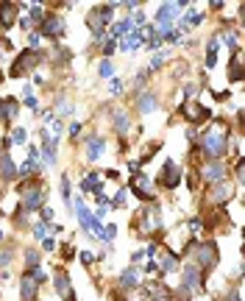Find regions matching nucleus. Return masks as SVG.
Here are the masks:
<instances>
[{
  "label": "nucleus",
  "mask_w": 245,
  "mask_h": 301,
  "mask_svg": "<svg viewBox=\"0 0 245 301\" xmlns=\"http://www.w3.org/2000/svg\"><path fill=\"white\" fill-rule=\"evenodd\" d=\"M198 145H201V151L212 159L226 156V153H229V123H223V120L209 123V128L204 131Z\"/></svg>",
  "instance_id": "nucleus-1"
},
{
  "label": "nucleus",
  "mask_w": 245,
  "mask_h": 301,
  "mask_svg": "<svg viewBox=\"0 0 245 301\" xmlns=\"http://www.w3.org/2000/svg\"><path fill=\"white\" fill-rule=\"evenodd\" d=\"M195 268L201 270V273H206V270H212L214 265L220 262V254H217V245L212 243V240H198L195 243Z\"/></svg>",
  "instance_id": "nucleus-2"
},
{
  "label": "nucleus",
  "mask_w": 245,
  "mask_h": 301,
  "mask_svg": "<svg viewBox=\"0 0 245 301\" xmlns=\"http://www.w3.org/2000/svg\"><path fill=\"white\" fill-rule=\"evenodd\" d=\"M112 14H115V6H112V3H106V6H95V9L87 14V25L92 28V37H95V42H98V39L103 37V31H106V22L112 20Z\"/></svg>",
  "instance_id": "nucleus-3"
},
{
  "label": "nucleus",
  "mask_w": 245,
  "mask_h": 301,
  "mask_svg": "<svg viewBox=\"0 0 245 301\" xmlns=\"http://www.w3.org/2000/svg\"><path fill=\"white\" fill-rule=\"evenodd\" d=\"M134 229L140 234H153L162 229V212H159V206H148V209H142L140 217H134Z\"/></svg>",
  "instance_id": "nucleus-4"
},
{
  "label": "nucleus",
  "mask_w": 245,
  "mask_h": 301,
  "mask_svg": "<svg viewBox=\"0 0 245 301\" xmlns=\"http://www.w3.org/2000/svg\"><path fill=\"white\" fill-rule=\"evenodd\" d=\"M45 206V190H42L39 181H25L22 184V212H34Z\"/></svg>",
  "instance_id": "nucleus-5"
},
{
  "label": "nucleus",
  "mask_w": 245,
  "mask_h": 301,
  "mask_svg": "<svg viewBox=\"0 0 245 301\" xmlns=\"http://www.w3.org/2000/svg\"><path fill=\"white\" fill-rule=\"evenodd\" d=\"M198 173H201V179H204L206 184H217V181H226V179H229V165L220 162V159H212V162L201 165Z\"/></svg>",
  "instance_id": "nucleus-6"
},
{
  "label": "nucleus",
  "mask_w": 245,
  "mask_h": 301,
  "mask_svg": "<svg viewBox=\"0 0 245 301\" xmlns=\"http://www.w3.org/2000/svg\"><path fill=\"white\" fill-rule=\"evenodd\" d=\"M39 62H42V53L39 50H22L20 56H17V62L11 64V78H20V75L31 73Z\"/></svg>",
  "instance_id": "nucleus-7"
},
{
  "label": "nucleus",
  "mask_w": 245,
  "mask_h": 301,
  "mask_svg": "<svg viewBox=\"0 0 245 301\" xmlns=\"http://www.w3.org/2000/svg\"><path fill=\"white\" fill-rule=\"evenodd\" d=\"M231 198H234V187H231L229 181H217V184H212L209 193H206V204L209 206H226Z\"/></svg>",
  "instance_id": "nucleus-8"
},
{
  "label": "nucleus",
  "mask_w": 245,
  "mask_h": 301,
  "mask_svg": "<svg viewBox=\"0 0 245 301\" xmlns=\"http://www.w3.org/2000/svg\"><path fill=\"white\" fill-rule=\"evenodd\" d=\"M131 193H134L140 201H153L156 198V187H153V181L148 179V176H142V173H134V179H131Z\"/></svg>",
  "instance_id": "nucleus-9"
},
{
  "label": "nucleus",
  "mask_w": 245,
  "mask_h": 301,
  "mask_svg": "<svg viewBox=\"0 0 245 301\" xmlns=\"http://www.w3.org/2000/svg\"><path fill=\"white\" fill-rule=\"evenodd\" d=\"M181 115L187 117L189 123H195V126H198V123H209V109H204V103H198V100L195 98H189V100H184L181 103Z\"/></svg>",
  "instance_id": "nucleus-10"
},
{
  "label": "nucleus",
  "mask_w": 245,
  "mask_h": 301,
  "mask_svg": "<svg viewBox=\"0 0 245 301\" xmlns=\"http://www.w3.org/2000/svg\"><path fill=\"white\" fill-rule=\"evenodd\" d=\"M39 31H42V37L62 39L67 28H64V20L59 14H45V17H42V22H39Z\"/></svg>",
  "instance_id": "nucleus-11"
},
{
  "label": "nucleus",
  "mask_w": 245,
  "mask_h": 301,
  "mask_svg": "<svg viewBox=\"0 0 245 301\" xmlns=\"http://www.w3.org/2000/svg\"><path fill=\"white\" fill-rule=\"evenodd\" d=\"M159 184L167 187V190H176L181 184V165H176L173 159H167L165 168H162V176H159Z\"/></svg>",
  "instance_id": "nucleus-12"
},
{
  "label": "nucleus",
  "mask_w": 245,
  "mask_h": 301,
  "mask_svg": "<svg viewBox=\"0 0 245 301\" xmlns=\"http://www.w3.org/2000/svg\"><path fill=\"white\" fill-rule=\"evenodd\" d=\"M181 287H187L189 293H201L204 290V273H201L195 265H187L181 273Z\"/></svg>",
  "instance_id": "nucleus-13"
},
{
  "label": "nucleus",
  "mask_w": 245,
  "mask_h": 301,
  "mask_svg": "<svg viewBox=\"0 0 245 301\" xmlns=\"http://www.w3.org/2000/svg\"><path fill=\"white\" fill-rule=\"evenodd\" d=\"M153 262H156V270H165V273H173V270L178 268V257L173 254L170 249H156L153 251Z\"/></svg>",
  "instance_id": "nucleus-14"
},
{
  "label": "nucleus",
  "mask_w": 245,
  "mask_h": 301,
  "mask_svg": "<svg viewBox=\"0 0 245 301\" xmlns=\"http://www.w3.org/2000/svg\"><path fill=\"white\" fill-rule=\"evenodd\" d=\"M17 14H20V3H0V28H11L17 20Z\"/></svg>",
  "instance_id": "nucleus-15"
},
{
  "label": "nucleus",
  "mask_w": 245,
  "mask_h": 301,
  "mask_svg": "<svg viewBox=\"0 0 245 301\" xmlns=\"http://www.w3.org/2000/svg\"><path fill=\"white\" fill-rule=\"evenodd\" d=\"M20 296H22V301H37V296H39V285L28 273H22V279H20Z\"/></svg>",
  "instance_id": "nucleus-16"
},
{
  "label": "nucleus",
  "mask_w": 245,
  "mask_h": 301,
  "mask_svg": "<svg viewBox=\"0 0 245 301\" xmlns=\"http://www.w3.org/2000/svg\"><path fill=\"white\" fill-rule=\"evenodd\" d=\"M142 282V273L137 268H125L123 276H120V287H125V290H137Z\"/></svg>",
  "instance_id": "nucleus-17"
},
{
  "label": "nucleus",
  "mask_w": 245,
  "mask_h": 301,
  "mask_svg": "<svg viewBox=\"0 0 245 301\" xmlns=\"http://www.w3.org/2000/svg\"><path fill=\"white\" fill-rule=\"evenodd\" d=\"M14 176H17V168H14V162H11V153L0 151V179L11 181Z\"/></svg>",
  "instance_id": "nucleus-18"
},
{
  "label": "nucleus",
  "mask_w": 245,
  "mask_h": 301,
  "mask_svg": "<svg viewBox=\"0 0 245 301\" xmlns=\"http://www.w3.org/2000/svg\"><path fill=\"white\" fill-rule=\"evenodd\" d=\"M17 117V100L14 98H0V123H11Z\"/></svg>",
  "instance_id": "nucleus-19"
},
{
  "label": "nucleus",
  "mask_w": 245,
  "mask_h": 301,
  "mask_svg": "<svg viewBox=\"0 0 245 301\" xmlns=\"http://www.w3.org/2000/svg\"><path fill=\"white\" fill-rule=\"evenodd\" d=\"M156 106H159V98L153 95V92H142V95L137 98V112H142V115H151Z\"/></svg>",
  "instance_id": "nucleus-20"
},
{
  "label": "nucleus",
  "mask_w": 245,
  "mask_h": 301,
  "mask_svg": "<svg viewBox=\"0 0 245 301\" xmlns=\"http://www.w3.org/2000/svg\"><path fill=\"white\" fill-rule=\"evenodd\" d=\"M229 78H231V81H242V53H240V50H234V56H231Z\"/></svg>",
  "instance_id": "nucleus-21"
},
{
  "label": "nucleus",
  "mask_w": 245,
  "mask_h": 301,
  "mask_svg": "<svg viewBox=\"0 0 245 301\" xmlns=\"http://www.w3.org/2000/svg\"><path fill=\"white\" fill-rule=\"evenodd\" d=\"M75 212H78V221H81V226L89 232V226H92V221H95V217H92V212L87 209V204H84L81 198L75 201Z\"/></svg>",
  "instance_id": "nucleus-22"
},
{
  "label": "nucleus",
  "mask_w": 245,
  "mask_h": 301,
  "mask_svg": "<svg viewBox=\"0 0 245 301\" xmlns=\"http://www.w3.org/2000/svg\"><path fill=\"white\" fill-rule=\"evenodd\" d=\"M56 290H59V296H62V298H67L70 293H73V287H70V276L64 273V270H59V273H56Z\"/></svg>",
  "instance_id": "nucleus-23"
},
{
  "label": "nucleus",
  "mask_w": 245,
  "mask_h": 301,
  "mask_svg": "<svg viewBox=\"0 0 245 301\" xmlns=\"http://www.w3.org/2000/svg\"><path fill=\"white\" fill-rule=\"evenodd\" d=\"M42 156H45V165L50 168V165H56V140H45V145H42Z\"/></svg>",
  "instance_id": "nucleus-24"
},
{
  "label": "nucleus",
  "mask_w": 245,
  "mask_h": 301,
  "mask_svg": "<svg viewBox=\"0 0 245 301\" xmlns=\"http://www.w3.org/2000/svg\"><path fill=\"white\" fill-rule=\"evenodd\" d=\"M131 128V120H128V112H123V109H117L115 112V131L117 134H125Z\"/></svg>",
  "instance_id": "nucleus-25"
},
{
  "label": "nucleus",
  "mask_w": 245,
  "mask_h": 301,
  "mask_svg": "<svg viewBox=\"0 0 245 301\" xmlns=\"http://www.w3.org/2000/svg\"><path fill=\"white\" fill-rule=\"evenodd\" d=\"M103 151H106V145H103V140H89V145H87V156L89 159H100L103 156Z\"/></svg>",
  "instance_id": "nucleus-26"
},
{
  "label": "nucleus",
  "mask_w": 245,
  "mask_h": 301,
  "mask_svg": "<svg viewBox=\"0 0 245 301\" xmlns=\"http://www.w3.org/2000/svg\"><path fill=\"white\" fill-rule=\"evenodd\" d=\"M81 190L84 193H100V184H98V176H84V181H81Z\"/></svg>",
  "instance_id": "nucleus-27"
},
{
  "label": "nucleus",
  "mask_w": 245,
  "mask_h": 301,
  "mask_svg": "<svg viewBox=\"0 0 245 301\" xmlns=\"http://www.w3.org/2000/svg\"><path fill=\"white\" fill-rule=\"evenodd\" d=\"M25 140H28L25 128H14V131H11V137H9V143L11 145H25Z\"/></svg>",
  "instance_id": "nucleus-28"
},
{
  "label": "nucleus",
  "mask_w": 245,
  "mask_h": 301,
  "mask_svg": "<svg viewBox=\"0 0 245 301\" xmlns=\"http://www.w3.org/2000/svg\"><path fill=\"white\" fill-rule=\"evenodd\" d=\"M37 170H39V162H37V159H28V162H22L20 173H22V176H34Z\"/></svg>",
  "instance_id": "nucleus-29"
},
{
  "label": "nucleus",
  "mask_w": 245,
  "mask_h": 301,
  "mask_svg": "<svg viewBox=\"0 0 245 301\" xmlns=\"http://www.w3.org/2000/svg\"><path fill=\"white\" fill-rule=\"evenodd\" d=\"M112 75H115V64H112L109 59H103V62H100V78H112Z\"/></svg>",
  "instance_id": "nucleus-30"
},
{
  "label": "nucleus",
  "mask_w": 245,
  "mask_h": 301,
  "mask_svg": "<svg viewBox=\"0 0 245 301\" xmlns=\"http://www.w3.org/2000/svg\"><path fill=\"white\" fill-rule=\"evenodd\" d=\"M25 268H39V251H25Z\"/></svg>",
  "instance_id": "nucleus-31"
},
{
  "label": "nucleus",
  "mask_w": 245,
  "mask_h": 301,
  "mask_svg": "<svg viewBox=\"0 0 245 301\" xmlns=\"http://www.w3.org/2000/svg\"><path fill=\"white\" fill-rule=\"evenodd\" d=\"M128 28H131V20H120L115 28H112V34H115V37H125V34H128Z\"/></svg>",
  "instance_id": "nucleus-32"
},
{
  "label": "nucleus",
  "mask_w": 245,
  "mask_h": 301,
  "mask_svg": "<svg viewBox=\"0 0 245 301\" xmlns=\"http://www.w3.org/2000/svg\"><path fill=\"white\" fill-rule=\"evenodd\" d=\"M56 109H59V115H70V112H73V103H70V100L67 98H59V106H56Z\"/></svg>",
  "instance_id": "nucleus-33"
},
{
  "label": "nucleus",
  "mask_w": 245,
  "mask_h": 301,
  "mask_svg": "<svg viewBox=\"0 0 245 301\" xmlns=\"http://www.w3.org/2000/svg\"><path fill=\"white\" fill-rule=\"evenodd\" d=\"M120 301H151V296H148L145 290H134L128 298H120Z\"/></svg>",
  "instance_id": "nucleus-34"
},
{
  "label": "nucleus",
  "mask_w": 245,
  "mask_h": 301,
  "mask_svg": "<svg viewBox=\"0 0 245 301\" xmlns=\"http://www.w3.org/2000/svg\"><path fill=\"white\" fill-rule=\"evenodd\" d=\"M117 234V226H103V234H100V240H106V243H112Z\"/></svg>",
  "instance_id": "nucleus-35"
},
{
  "label": "nucleus",
  "mask_w": 245,
  "mask_h": 301,
  "mask_svg": "<svg viewBox=\"0 0 245 301\" xmlns=\"http://www.w3.org/2000/svg\"><path fill=\"white\" fill-rule=\"evenodd\" d=\"M45 232H50L45 223H37V226H34V237H37V240H45Z\"/></svg>",
  "instance_id": "nucleus-36"
},
{
  "label": "nucleus",
  "mask_w": 245,
  "mask_h": 301,
  "mask_svg": "<svg viewBox=\"0 0 245 301\" xmlns=\"http://www.w3.org/2000/svg\"><path fill=\"white\" fill-rule=\"evenodd\" d=\"M62 257L64 259H73L75 257V249H73V245H62Z\"/></svg>",
  "instance_id": "nucleus-37"
},
{
  "label": "nucleus",
  "mask_w": 245,
  "mask_h": 301,
  "mask_svg": "<svg viewBox=\"0 0 245 301\" xmlns=\"http://www.w3.org/2000/svg\"><path fill=\"white\" fill-rule=\"evenodd\" d=\"M81 262H84V265H92V262H95L92 251H81Z\"/></svg>",
  "instance_id": "nucleus-38"
},
{
  "label": "nucleus",
  "mask_w": 245,
  "mask_h": 301,
  "mask_svg": "<svg viewBox=\"0 0 245 301\" xmlns=\"http://www.w3.org/2000/svg\"><path fill=\"white\" fill-rule=\"evenodd\" d=\"M42 245H45V251H56V240H50V237L42 240Z\"/></svg>",
  "instance_id": "nucleus-39"
},
{
  "label": "nucleus",
  "mask_w": 245,
  "mask_h": 301,
  "mask_svg": "<svg viewBox=\"0 0 245 301\" xmlns=\"http://www.w3.org/2000/svg\"><path fill=\"white\" fill-rule=\"evenodd\" d=\"M145 257H148L145 251H134V254H131V262L137 265V262H142V259H145Z\"/></svg>",
  "instance_id": "nucleus-40"
},
{
  "label": "nucleus",
  "mask_w": 245,
  "mask_h": 301,
  "mask_svg": "<svg viewBox=\"0 0 245 301\" xmlns=\"http://www.w3.org/2000/svg\"><path fill=\"white\" fill-rule=\"evenodd\" d=\"M115 53V39H109V42L103 45V56H112Z\"/></svg>",
  "instance_id": "nucleus-41"
},
{
  "label": "nucleus",
  "mask_w": 245,
  "mask_h": 301,
  "mask_svg": "<svg viewBox=\"0 0 245 301\" xmlns=\"http://www.w3.org/2000/svg\"><path fill=\"white\" fill-rule=\"evenodd\" d=\"M42 221H53V209H50V206H42Z\"/></svg>",
  "instance_id": "nucleus-42"
},
{
  "label": "nucleus",
  "mask_w": 245,
  "mask_h": 301,
  "mask_svg": "<svg viewBox=\"0 0 245 301\" xmlns=\"http://www.w3.org/2000/svg\"><path fill=\"white\" fill-rule=\"evenodd\" d=\"M6 50H9V42L0 39V64H3V59H6Z\"/></svg>",
  "instance_id": "nucleus-43"
},
{
  "label": "nucleus",
  "mask_w": 245,
  "mask_h": 301,
  "mask_svg": "<svg viewBox=\"0 0 245 301\" xmlns=\"http://www.w3.org/2000/svg\"><path fill=\"white\" fill-rule=\"evenodd\" d=\"M123 204H125V190H120V193L115 196V206H123Z\"/></svg>",
  "instance_id": "nucleus-44"
},
{
  "label": "nucleus",
  "mask_w": 245,
  "mask_h": 301,
  "mask_svg": "<svg viewBox=\"0 0 245 301\" xmlns=\"http://www.w3.org/2000/svg\"><path fill=\"white\" fill-rule=\"evenodd\" d=\"M11 262V254L9 251H0V265H9Z\"/></svg>",
  "instance_id": "nucleus-45"
},
{
  "label": "nucleus",
  "mask_w": 245,
  "mask_h": 301,
  "mask_svg": "<svg viewBox=\"0 0 245 301\" xmlns=\"http://www.w3.org/2000/svg\"><path fill=\"white\" fill-rule=\"evenodd\" d=\"M109 90H112V92H115V95H117V92H120V90H123V84H120V81H117V78H115V81H112V84H109Z\"/></svg>",
  "instance_id": "nucleus-46"
},
{
  "label": "nucleus",
  "mask_w": 245,
  "mask_h": 301,
  "mask_svg": "<svg viewBox=\"0 0 245 301\" xmlns=\"http://www.w3.org/2000/svg\"><path fill=\"white\" fill-rule=\"evenodd\" d=\"M78 131H81V126H78V123H73V126H70V137H75Z\"/></svg>",
  "instance_id": "nucleus-47"
}]
</instances>
